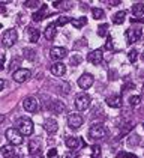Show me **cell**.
Instances as JSON below:
<instances>
[{"instance_id":"7","label":"cell","mask_w":144,"mask_h":158,"mask_svg":"<svg viewBox=\"0 0 144 158\" xmlns=\"http://www.w3.org/2000/svg\"><path fill=\"white\" fill-rule=\"evenodd\" d=\"M90 139H102L107 135V130L102 125H92V128L89 130Z\"/></svg>"},{"instance_id":"46","label":"cell","mask_w":144,"mask_h":158,"mask_svg":"<svg viewBox=\"0 0 144 158\" xmlns=\"http://www.w3.org/2000/svg\"><path fill=\"white\" fill-rule=\"evenodd\" d=\"M143 62H144V53H143Z\"/></svg>"},{"instance_id":"19","label":"cell","mask_w":144,"mask_h":158,"mask_svg":"<svg viewBox=\"0 0 144 158\" xmlns=\"http://www.w3.org/2000/svg\"><path fill=\"white\" fill-rule=\"evenodd\" d=\"M45 17H47V6L39 8V11H36V12L32 15L33 21H42V20H45Z\"/></svg>"},{"instance_id":"36","label":"cell","mask_w":144,"mask_h":158,"mask_svg":"<svg viewBox=\"0 0 144 158\" xmlns=\"http://www.w3.org/2000/svg\"><path fill=\"white\" fill-rule=\"evenodd\" d=\"M57 154H59V152H57V149H56V148H53V149H50V151L47 152V157H48V158L57 157Z\"/></svg>"},{"instance_id":"44","label":"cell","mask_w":144,"mask_h":158,"mask_svg":"<svg viewBox=\"0 0 144 158\" xmlns=\"http://www.w3.org/2000/svg\"><path fill=\"white\" fill-rule=\"evenodd\" d=\"M32 158H42V157H41V155H33Z\"/></svg>"},{"instance_id":"48","label":"cell","mask_w":144,"mask_h":158,"mask_svg":"<svg viewBox=\"0 0 144 158\" xmlns=\"http://www.w3.org/2000/svg\"><path fill=\"white\" fill-rule=\"evenodd\" d=\"M0 29H2V24H0Z\"/></svg>"},{"instance_id":"17","label":"cell","mask_w":144,"mask_h":158,"mask_svg":"<svg viewBox=\"0 0 144 158\" xmlns=\"http://www.w3.org/2000/svg\"><path fill=\"white\" fill-rule=\"evenodd\" d=\"M131 11H132L134 18H137V20L143 18L144 17V3H135V5L132 6Z\"/></svg>"},{"instance_id":"38","label":"cell","mask_w":144,"mask_h":158,"mask_svg":"<svg viewBox=\"0 0 144 158\" xmlns=\"http://www.w3.org/2000/svg\"><path fill=\"white\" fill-rule=\"evenodd\" d=\"M39 3L38 2H32V0H29V2H24V6L26 8H32V6H38Z\"/></svg>"},{"instance_id":"34","label":"cell","mask_w":144,"mask_h":158,"mask_svg":"<svg viewBox=\"0 0 144 158\" xmlns=\"http://www.w3.org/2000/svg\"><path fill=\"white\" fill-rule=\"evenodd\" d=\"M128 56H129V60L134 63V62L137 60V56H138V53H137V50H135V48H132L131 51H129V54H128Z\"/></svg>"},{"instance_id":"39","label":"cell","mask_w":144,"mask_h":158,"mask_svg":"<svg viewBox=\"0 0 144 158\" xmlns=\"http://www.w3.org/2000/svg\"><path fill=\"white\" fill-rule=\"evenodd\" d=\"M128 89H134V83H126V85L122 87V92H126Z\"/></svg>"},{"instance_id":"9","label":"cell","mask_w":144,"mask_h":158,"mask_svg":"<svg viewBox=\"0 0 144 158\" xmlns=\"http://www.w3.org/2000/svg\"><path fill=\"white\" fill-rule=\"evenodd\" d=\"M93 81H95V78H93L92 74H83V75L78 78V86H80L81 89H84V90H87L89 87H92Z\"/></svg>"},{"instance_id":"18","label":"cell","mask_w":144,"mask_h":158,"mask_svg":"<svg viewBox=\"0 0 144 158\" xmlns=\"http://www.w3.org/2000/svg\"><path fill=\"white\" fill-rule=\"evenodd\" d=\"M0 154L5 158H14L15 157V149L12 145H5L0 148Z\"/></svg>"},{"instance_id":"20","label":"cell","mask_w":144,"mask_h":158,"mask_svg":"<svg viewBox=\"0 0 144 158\" xmlns=\"http://www.w3.org/2000/svg\"><path fill=\"white\" fill-rule=\"evenodd\" d=\"M50 110L54 113V114H59L65 110V104L62 101H53V104H50Z\"/></svg>"},{"instance_id":"10","label":"cell","mask_w":144,"mask_h":158,"mask_svg":"<svg viewBox=\"0 0 144 158\" xmlns=\"http://www.w3.org/2000/svg\"><path fill=\"white\" fill-rule=\"evenodd\" d=\"M66 54H68V50L65 47H53L50 51V57L54 60H62L63 57H66Z\"/></svg>"},{"instance_id":"33","label":"cell","mask_w":144,"mask_h":158,"mask_svg":"<svg viewBox=\"0 0 144 158\" xmlns=\"http://www.w3.org/2000/svg\"><path fill=\"white\" fill-rule=\"evenodd\" d=\"M92 155H93V158H98L99 155H101V146L99 145H93L92 146Z\"/></svg>"},{"instance_id":"2","label":"cell","mask_w":144,"mask_h":158,"mask_svg":"<svg viewBox=\"0 0 144 158\" xmlns=\"http://www.w3.org/2000/svg\"><path fill=\"white\" fill-rule=\"evenodd\" d=\"M17 39H18L17 30H15V29H8V30L3 33V36H2V42H3L5 47H12V45L17 42Z\"/></svg>"},{"instance_id":"42","label":"cell","mask_w":144,"mask_h":158,"mask_svg":"<svg viewBox=\"0 0 144 158\" xmlns=\"http://www.w3.org/2000/svg\"><path fill=\"white\" fill-rule=\"evenodd\" d=\"M3 86H5V81H3V80H0V92H2V89H3Z\"/></svg>"},{"instance_id":"11","label":"cell","mask_w":144,"mask_h":158,"mask_svg":"<svg viewBox=\"0 0 144 158\" xmlns=\"http://www.w3.org/2000/svg\"><path fill=\"white\" fill-rule=\"evenodd\" d=\"M87 60L90 62L92 65H99L102 62V50H93L87 54Z\"/></svg>"},{"instance_id":"8","label":"cell","mask_w":144,"mask_h":158,"mask_svg":"<svg viewBox=\"0 0 144 158\" xmlns=\"http://www.w3.org/2000/svg\"><path fill=\"white\" fill-rule=\"evenodd\" d=\"M38 99H36L35 97H27L24 98L23 101V107L26 111H29V113H33V111H36L38 110Z\"/></svg>"},{"instance_id":"26","label":"cell","mask_w":144,"mask_h":158,"mask_svg":"<svg viewBox=\"0 0 144 158\" xmlns=\"http://www.w3.org/2000/svg\"><path fill=\"white\" fill-rule=\"evenodd\" d=\"M92 15H93L95 20H101V18H104L105 14H104V11H102L101 8H93V9H92Z\"/></svg>"},{"instance_id":"49","label":"cell","mask_w":144,"mask_h":158,"mask_svg":"<svg viewBox=\"0 0 144 158\" xmlns=\"http://www.w3.org/2000/svg\"><path fill=\"white\" fill-rule=\"evenodd\" d=\"M143 128H144V123H143Z\"/></svg>"},{"instance_id":"37","label":"cell","mask_w":144,"mask_h":158,"mask_svg":"<svg viewBox=\"0 0 144 158\" xmlns=\"http://www.w3.org/2000/svg\"><path fill=\"white\" fill-rule=\"evenodd\" d=\"M104 47H105V50H113L114 48V45H113V39H111L110 36H108L107 42H105V45H104Z\"/></svg>"},{"instance_id":"1","label":"cell","mask_w":144,"mask_h":158,"mask_svg":"<svg viewBox=\"0 0 144 158\" xmlns=\"http://www.w3.org/2000/svg\"><path fill=\"white\" fill-rule=\"evenodd\" d=\"M5 135H6L8 142H9L12 146H18L23 143V135H21V133H20L18 130H15V128H8Z\"/></svg>"},{"instance_id":"14","label":"cell","mask_w":144,"mask_h":158,"mask_svg":"<svg viewBox=\"0 0 144 158\" xmlns=\"http://www.w3.org/2000/svg\"><path fill=\"white\" fill-rule=\"evenodd\" d=\"M50 71H51L53 75H56V77H62V75H65V73H66V66H65L62 62H56V63L51 65Z\"/></svg>"},{"instance_id":"6","label":"cell","mask_w":144,"mask_h":158,"mask_svg":"<svg viewBox=\"0 0 144 158\" xmlns=\"http://www.w3.org/2000/svg\"><path fill=\"white\" fill-rule=\"evenodd\" d=\"M32 77V73L26 68H20L17 69L15 73H12V78L17 81V83H23V81H27L29 78Z\"/></svg>"},{"instance_id":"15","label":"cell","mask_w":144,"mask_h":158,"mask_svg":"<svg viewBox=\"0 0 144 158\" xmlns=\"http://www.w3.org/2000/svg\"><path fill=\"white\" fill-rule=\"evenodd\" d=\"M44 128H45V131L48 134H54L59 130V123H57L56 119H47L45 123H44Z\"/></svg>"},{"instance_id":"24","label":"cell","mask_w":144,"mask_h":158,"mask_svg":"<svg viewBox=\"0 0 144 158\" xmlns=\"http://www.w3.org/2000/svg\"><path fill=\"white\" fill-rule=\"evenodd\" d=\"M125 17H126V11H120L113 17V23L114 24H122L125 21Z\"/></svg>"},{"instance_id":"28","label":"cell","mask_w":144,"mask_h":158,"mask_svg":"<svg viewBox=\"0 0 144 158\" xmlns=\"http://www.w3.org/2000/svg\"><path fill=\"white\" fill-rule=\"evenodd\" d=\"M108 33V24H101L98 27V35L99 36H107Z\"/></svg>"},{"instance_id":"41","label":"cell","mask_w":144,"mask_h":158,"mask_svg":"<svg viewBox=\"0 0 144 158\" xmlns=\"http://www.w3.org/2000/svg\"><path fill=\"white\" fill-rule=\"evenodd\" d=\"M3 65H5V54L0 53V69L3 68Z\"/></svg>"},{"instance_id":"47","label":"cell","mask_w":144,"mask_h":158,"mask_svg":"<svg viewBox=\"0 0 144 158\" xmlns=\"http://www.w3.org/2000/svg\"><path fill=\"white\" fill-rule=\"evenodd\" d=\"M143 92H144V86H143Z\"/></svg>"},{"instance_id":"31","label":"cell","mask_w":144,"mask_h":158,"mask_svg":"<svg viewBox=\"0 0 144 158\" xmlns=\"http://www.w3.org/2000/svg\"><path fill=\"white\" fill-rule=\"evenodd\" d=\"M81 60H83V57L78 56V54H75V56H72L71 57V65L72 66H77L78 63H81Z\"/></svg>"},{"instance_id":"32","label":"cell","mask_w":144,"mask_h":158,"mask_svg":"<svg viewBox=\"0 0 144 158\" xmlns=\"http://www.w3.org/2000/svg\"><path fill=\"white\" fill-rule=\"evenodd\" d=\"M141 102V98L140 97H137V95H134V97L129 98V104H131L132 107H135V106H138Z\"/></svg>"},{"instance_id":"40","label":"cell","mask_w":144,"mask_h":158,"mask_svg":"<svg viewBox=\"0 0 144 158\" xmlns=\"http://www.w3.org/2000/svg\"><path fill=\"white\" fill-rule=\"evenodd\" d=\"M108 5H110V6H119L120 0H111V2H108Z\"/></svg>"},{"instance_id":"29","label":"cell","mask_w":144,"mask_h":158,"mask_svg":"<svg viewBox=\"0 0 144 158\" xmlns=\"http://www.w3.org/2000/svg\"><path fill=\"white\" fill-rule=\"evenodd\" d=\"M35 50H32V48H24V56L29 59V60H33L35 59Z\"/></svg>"},{"instance_id":"5","label":"cell","mask_w":144,"mask_h":158,"mask_svg":"<svg viewBox=\"0 0 144 158\" xmlns=\"http://www.w3.org/2000/svg\"><path fill=\"white\" fill-rule=\"evenodd\" d=\"M83 123H84V119L80 113H71L68 116V125H69V128H72V130H78Z\"/></svg>"},{"instance_id":"35","label":"cell","mask_w":144,"mask_h":158,"mask_svg":"<svg viewBox=\"0 0 144 158\" xmlns=\"http://www.w3.org/2000/svg\"><path fill=\"white\" fill-rule=\"evenodd\" d=\"M117 158H137V155L128 154V152H120V154H117Z\"/></svg>"},{"instance_id":"21","label":"cell","mask_w":144,"mask_h":158,"mask_svg":"<svg viewBox=\"0 0 144 158\" xmlns=\"http://www.w3.org/2000/svg\"><path fill=\"white\" fill-rule=\"evenodd\" d=\"M54 36H56V24L51 23L45 27V38L48 41H51V39H54Z\"/></svg>"},{"instance_id":"16","label":"cell","mask_w":144,"mask_h":158,"mask_svg":"<svg viewBox=\"0 0 144 158\" xmlns=\"http://www.w3.org/2000/svg\"><path fill=\"white\" fill-rule=\"evenodd\" d=\"M105 102L113 109H119V107H122V97L120 95H111L105 99Z\"/></svg>"},{"instance_id":"3","label":"cell","mask_w":144,"mask_h":158,"mask_svg":"<svg viewBox=\"0 0 144 158\" xmlns=\"http://www.w3.org/2000/svg\"><path fill=\"white\" fill-rule=\"evenodd\" d=\"M33 122L30 121L29 118H24V119H21L20 121V123H18V131L21 133V135H32L33 134Z\"/></svg>"},{"instance_id":"12","label":"cell","mask_w":144,"mask_h":158,"mask_svg":"<svg viewBox=\"0 0 144 158\" xmlns=\"http://www.w3.org/2000/svg\"><path fill=\"white\" fill-rule=\"evenodd\" d=\"M66 146L69 148V149H72V151H75V149H78L80 146H86V143L83 142V139L81 137H68L66 139Z\"/></svg>"},{"instance_id":"43","label":"cell","mask_w":144,"mask_h":158,"mask_svg":"<svg viewBox=\"0 0 144 158\" xmlns=\"http://www.w3.org/2000/svg\"><path fill=\"white\" fill-rule=\"evenodd\" d=\"M14 158H24V157H23V155H15Z\"/></svg>"},{"instance_id":"23","label":"cell","mask_w":144,"mask_h":158,"mask_svg":"<svg viewBox=\"0 0 144 158\" xmlns=\"http://www.w3.org/2000/svg\"><path fill=\"white\" fill-rule=\"evenodd\" d=\"M71 23L74 27H77V29H81L83 26L87 24V18L86 17H80V18H75V20H71Z\"/></svg>"},{"instance_id":"4","label":"cell","mask_w":144,"mask_h":158,"mask_svg":"<svg viewBox=\"0 0 144 158\" xmlns=\"http://www.w3.org/2000/svg\"><path fill=\"white\" fill-rule=\"evenodd\" d=\"M75 107L78 111H84L90 107V97L87 94H80L75 98Z\"/></svg>"},{"instance_id":"25","label":"cell","mask_w":144,"mask_h":158,"mask_svg":"<svg viewBox=\"0 0 144 158\" xmlns=\"http://www.w3.org/2000/svg\"><path fill=\"white\" fill-rule=\"evenodd\" d=\"M39 148H41V143H39V140H38V139L30 140V143H29V152L35 154L36 151H39Z\"/></svg>"},{"instance_id":"30","label":"cell","mask_w":144,"mask_h":158,"mask_svg":"<svg viewBox=\"0 0 144 158\" xmlns=\"http://www.w3.org/2000/svg\"><path fill=\"white\" fill-rule=\"evenodd\" d=\"M66 23H69V18H68V17H59L57 21H56L54 24H56V27H57V26H65Z\"/></svg>"},{"instance_id":"22","label":"cell","mask_w":144,"mask_h":158,"mask_svg":"<svg viewBox=\"0 0 144 158\" xmlns=\"http://www.w3.org/2000/svg\"><path fill=\"white\" fill-rule=\"evenodd\" d=\"M29 39H30V42H38V39H39V30L38 29H33V27H29Z\"/></svg>"},{"instance_id":"45","label":"cell","mask_w":144,"mask_h":158,"mask_svg":"<svg viewBox=\"0 0 144 158\" xmlns=\"http://www.w3.org/2000/svg\"><path fill=\"white\" fill-rule=\"evenodd\" d=\"M66 158H74V157H72L71 154H68V155H66Z\"/></svg>"},{"instance_id":"27","label":"cell","mask_w":144,"mask_h":158,"mask_svg":"<svg viewBox=\"0 0 144 158\" xmlns=\"http://www.w3.org/2000/svg\"><path fill=\"white\" fill-rule=\"evenodd\" d=\"M20 65H21V59H20V57H15V59L11 60V63H9V69L15 73L17 68H20Z\"/></svg>"},{"instance_id":"13","label":"cell","mask_w":144,"mask_h":158,"mask_svg":"<svg viewBox=\"0 0 144 158\" xmlns=\"http://www.w3.org/2000/svg\"><path fill=\"white\" fill-rule=\"evenodd\" d=\"M140 38H141V29H128L126 30V39L129 44L137 42Z\"/></svg>"}]
</instances>
